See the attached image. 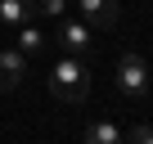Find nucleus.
<instances>
[{"instance_id": "obj_1", "label": "nucleus", "mask_w": 153, "mask_h": 144, "mask_svg": "<svg viewBox=\"0 0 153 144\" xmlns=\"http://www.w3.org/2000/svg\"><path fill=\"white\" fill-rule=\"evenodd\" d=\"M50 95L63 99V104H81L90 95V63L81 54H72V59H59L54 72H50Z\"/></svg>"}, {"instance_id": "obj_2", "label": "nucleus", "mask_w": 153, "mask_h": 144, "mask_svg": "<svg viewBox=\"0 0 153 144\" xmlns=\"http://www.w3.org/2000/svg\"><path fill=\"white\" fill-rule=\"evenodd\" d=\"M149 86H153L149 63H144L140 54H122V59H117V90H122L126 99H144Z\"/></svg>"}, {"instance_id": "obj_3", "label": "nucleus", "mask_w": 153, "mask_h": 144, "mask_svg": "<svg viewBox=\"0 0 153 144\" xmlns=\"http://www.w3.org/2000/svg\"><path fill=\"white\" fill-rule=\"evenodd\" d=\"M54 41L68 50V54H90L95 50V36H90V23H68V18H59V32H54Z\"/></svg>"}, {"instance_id": "obj_4", "label": "nucleus", "mask_w": 153, "mask_h": 144, "mask_svg": "<svg viewBox=\"0 0 153 144\" xmlns=\"http://www.w3.org/2000/svg\"><path fill=\"white\" fill-rule=\"evenodd\" d=\"M23 77H27V54L14 45V50H0V90H14V86H23Z\"/></svg>"}, {"instance_id": "obj_5", "label": "nucleus", "mask_w": 153, "mask_h": 144, "mask_svg": "<svg viewBox=\"0 0 153 144\" xmlns=\"http://www.w3.org/2000/svg\"><path fill=\"white\" fill-rule=\"evenodd\" d=\"M76 5H81V23H90V27L117 23V0H76Z\"/></svg>"}, {"instance_id": "obj_6", "label": "nucleus", "mask_w": 153, "mask_h": 144, "mask_svg": "<svg viewBox=\"0 0 153 144\" xmlns=\"http://www.w3.org/2000/svg\"><path fill=\"white\" fill-rule=\"evenodd\" d=\"M36 18V0H0V27H23Z\"/></svg>"}, {"instance_id": "obj_7", "label": "nucleus", "mask_w": 153, "mask_h": 144, "mask_svg": "<svg viewBox=\"0 0 153 144\" xmlns=\"http://www.w3.org/2000/svg\"><path fill=\"white\" fill-rule=\"evenodd\" d=\"M14 41H18V50H23V54H36V50H45V32H41V27H32V23L14 27Z\"/></svg>"}, {"instance_id": "obj_8", "label": "nucleus", "mask_w": 153, "mask_h": 144, "mask_svg": "<svg viewBox=\"0 0 153 144\" xmlns=\"http://www.w3.org/2000/svg\"><path fill=\"white\" fill-rule=\"evenodd\" d=\"M86 144H122V131L113 122H90L86 126Z\"/></svg>"}, {"instance_id": "obj_9", "label": "nucleus", "mask_w": 153, "mask_h": 144, "mask_svg": "<svg viewBox=\"0 0 153 144\" xmlns=\"http://www.w3.org/2000/svg\"><path fill=\"white\" fill-rule=\"evenodd\" d=\"M63 9H68V0H36V14H45V18H63Z\"/></svg>"}, {"instance_id": "obj_10", "label": "nucleus", "mask_w": 153, "mask_h": 144, "mask_svg": "<svg viewBox=\"0 0 153 144\" xmlns=\"http://www.w3.org/2000/svg\"><path fill=\"white\" fill-rule=\"evenodd\" d=\"M122 144H153V126H135L131 135H122Z\"/></svg>"}]
</instances>
